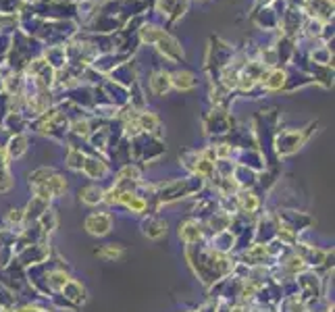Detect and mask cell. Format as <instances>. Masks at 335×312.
I'll list each match as a JSON object with an SVG mask.
<instances>
[{"label":"cell","instance_id":"9","mask_svg":"<svg viewBox=\"0 0 335 312\" xmlns=\"http://www.w3.org/2000/svg\"><path fill=\"white\" fill-rule=\"evenodd\" d=\"M139 123H142L144 129H152L154 125H157V117H154V115H144L142 119H139Z\"/></svg>","mask_w":335,"mask_h":312},{"label":"cell","instance_id":"7","mask_svg":"<svg viewBox=\"0 0 335 312\" xmlns=\"http://www.w3.org/2000/svg\"><path fill=\"white\" fill-rule=\"evenodd\" d=\"M283 79H285V75L281 71H273L269 75V79H267V85H269V88H273V90H277V88H281V85H283Z\"/></svg>","mask_w":335,"mask_h":312},{"label":"cell","instance_id":"8","mask_svg":"<svg viewBox=\"0 0 335 312\" xmlns=\"http://www.w3.org/2000/svg\"><path fill=\"white\" fill-rule=\"evenodd\" d=\"M241 206H244L248 213H252V210L258 206V202H256V198L252 196V194H248V196H241Z\"/></svg>","mask_w":335,"mask_h":312},{"label":"cell","instance_id":"4","mask_svg":"<svg viewBox=\"0 0 335 312\" xmlns=\"http://www.w3.org/2000/svg\"><path fill=\"white\" fill-rule=\"evenodd\" d=\"M171 83H175L177 88H181V90H190V88H194V77H192V73H175Z\"/></svg>","mask_w":335,"mask_h":312},{"label":"cell","instance_id":"5","mask_svg":"<svg viewBox=\"0 0 335 312\" xmlns=\"http://www.w3.org/2000/svg\"><path fill=\"white\" fill-rule=\"evenodd\" d=\"M196 227H198L196 223H185V225H183V229L179 231V235H181L185 241H194V239H198V237H200V229L196 231Z\"/></svg>","mask_w":335,"mask_h":312},{"label":"cell","instance_id":"6","mask_svg":"<svg viewBox=\"0 0 335 312\" xmlns=\"http://www.w3.org/2000/svg\"><path fill=\"white\" fill-rule=\"evenodd\" d=\"M102 200V192L96 190V187H88V190H83V202H88V204H96V202Z\"/></svg>","mask_w":335,"mask_h":312},{"label":"cell","instance_id":"2","mask_svg":"<svg viewBox=\"0 0 335 312\" xmlns=\"http://www.w3.org/2000/svg\"><path fill=\"white\" fill-rule=\"evenodd\" d=\"M169 85H171L169 75H165V73H154L152 81H150V88H152L154 94H165L169 90Z\"/></svg>","mask_w":335,"mask_h":312},{"label":"cell","instance_id":"11","mask_svg":"<svg viewBox=\"0 0 335 312\" xmlns=\"http://www.w3.org/2000/svg\"><path fill=\"white\" fill-rule=\"evenodd\" d=\"M83 158H81V156L79 154H77V152H73L71 156H69V167H73V169H79L81 165H83V162H81Z\"/></svg>","mask_w":335,"mask_h":312},{"label":"cell","instance_id":"10","mask_svg":"<svg viewBox=\"0 0 335 312\" xmlns=\"http://www.w3.org/2000/svg\"><path fill=\"white\" fill-rule=\"evenodd\" d=\"M98 254L106 256V258H117V256H121V250L119 248H106V250H100Z\"/></svg>","mask_w":335,"mask_h":312},{"label":"cell","instance_id":"3","mask_svg":"<svg viewBox=\"0 0 335 312\" xmlns=\"http://www.w3.org/2000/svg\"><path fill=\"white\" fill-rule=\"evenodd\" d=\"M119 202H123L129 210H134V213H142L144 210V200H139L138 196H131V194H121V198H119Z\"/></svg>","mask_w":335,"mask_h":312},{"label":"cell","instance_id":"1","mask_svg":"<svg viewBox=\"0 0 335 312\" xmlns=\"http://www.w3.org/2000/svg\"><path fill=\"white\" fill-rule=\"evenodd\" d=\"M85 227L94 235H104L111 229V216L108 214H92L88 221H85Z\"/></svg>","mask_w":335,"mask_h":312}]
</instances>
